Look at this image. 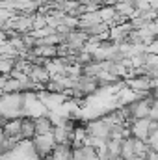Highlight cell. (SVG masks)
I'll use <instances>...</instances> for the list:
<instances>
[{"mask_svg":"<svg viewBox=\"0 0 158 160\" xmlns=\"http://www.w3.org/2000/svg\"><path fill=\"white\" fill-rule=\"evenodd\" d=\"M21 119L22 118H9L2 125V130L6 136H19L21 138ZM22 140V138H21Z\"/></svg>","mask_w":158,"mask_h":160,"instance_id":"6","label":"cell"},{"mask_svg":"<svg viewBox=\"0 0 158 160\" xmlns=\"http://www.w3.org/2000/svg\"><path fill=\"white\" fill-rule=\"evenodd\" d=\"M28 77L34 80V82H37V84H47V82L50 80V73H48L47 65L34 63V67H32V71H30V75H28Z\"/></svg>","mask_w":158,"mask_h":160,"instance_id":"4","label":"cell"},{"mask_svg":"<svg viewBox=\"0 0 158 160\" xmlns=\"http://www.w3.org/2000/svg\"><path fill=\"white\" fill-rule=\"evenodd\" d=\"M86 128H87V134H91V136H99V138H108L110 136V123H106L102 118L89 121L86 125Z\"/></svg>","mask_w":158,"mask_h":160,"instance_id":"2","label":"cell"},{"mask_svg":"<svg viewBox=\"0 0 158 160\" xmlns=\"http://www.w3.org/2000/svg\"><path fill=\"white\" fill-rule=\"evenodd\" d=\"M43 160H54V158H52V155H48V157H45Z\"/></svg>","mask_w":158,"mask_h":160,"instance_id":"7","label":"cell"},{"mask_svg":"<svg viewBox=\"0 0 158 160\" xmlns=\"http://www.w3.org/2000/svg\"><path fill=\"white\" fill-rule=\"evenodd\" d=\"M32 142V145H34V149H36V155L41 157V158H45V157H48L52 151H54V147H56V140H54V134L50 132V134H37L34 140H30Z\"/></svg>","mask_w":158,"mask_h":160,"instance_id":"1","label":"cell"},{"mask_svg":"<svg viewBox=\"0 0 158 160\" xmlns=\"http://www.w3.org/2000/svg\"><path fill=\"white\" fill-rule=\"evenodd\" d=\"M21 138L22 142L36 138V119L32 116H24L21 119Z\"/></svg>","mask_w":158,"mask_h":160,"instance_id":"3","label":"cell"},{"mask_svg":"<svg viewBox=\"0 0 158 160\" xmlns=\"http://www.w3.org/2000/svg\"><path fill=\"white\" fill-rule=\"evenodd\" d=\"M36 119V136L37 134H50L52 132V128H54V121L50 116H37V118H34Z\"/></svg>","mask_w":158,"mask_h":160,"instance_id":"5","label":"cell"}]
</instances>
